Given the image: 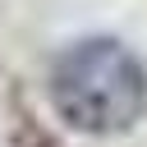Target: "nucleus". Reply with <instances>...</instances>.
Returning <instances> with one entry per match:
<instances>
[{
    "label": "nucleus",
    "mask_w": 147,
    "mask_h": 147,
    "mask_svg": "<svg viewBox=\"0 0 147 147\" xmlns=\"http://www.w3.org/2000/svg\"><path fill=\"white\" fill-rule=\"evenodd\" d=\"M46 92L64 129L115 138L147 115V64L119 37H83L51 60Z\"/></svg>",
    "instance_id": "1"
}]
</instances>
